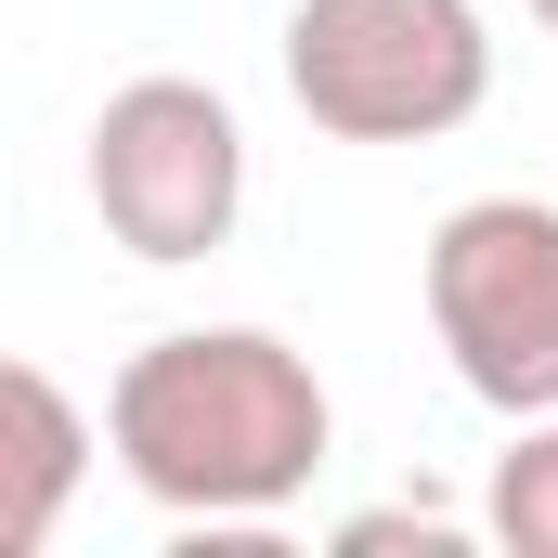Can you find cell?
Returning <instances> with one entry per match:
<instances>
[{
  "label": "cell",
  "mask_w": 558,
  "mask_h": 558,
  "mask_svg": "<svg viewBox=\"0 0 558 558\" xmlns=\"http://www.w3.org/2000/svg\"><path fill=\"white\" fill-rule=\"evenodd\" d=\"M428 338L481 416H558V208L546 195H468L428 221Z\"/></svg>",
  "instance_id": "3957f363"
},
{
  "label": "cell",
  "mask_w": 558,
  "mask_h": 558,
  "mask_svg": "<svg viewBox=\"0 0 558 558\" xmlns=\"http://www.w3.org/2000/svg\"><path fill=\"white\" fill-rule=\"evenodd\" d=\"M286 92L325 143H441L494 105L481 0H299Z\"/></svg>",
  "instance_id": "7a4b0ae2"
},
{
  "label": "cell",
  "mask_w": 558,
  "mask_h": 558,
  "mask_svg": "<svg viewBox=\"0 0 558 558\" xmlns=\"http://www.w3.org/2000/svg\"><path fill=\"white\" fill-rule=\"evenodd\" d=\"M533 13H546V39H558V0H533Z\"/></svg>",
  "instance_id": "ba28073f"
},
{
  "label": "cell",
  "mask_w": 558,
  "mask_h": 558,
  "mask_svg": "<svg viewBox=\"0 0 558 558\" xmlns=\"http://www.w3.org/2000/svg\"><path fill=\"white\" fill-rule=\"evenodd\" d=\"M105 454L182 533H274L338 454V403L274 325H169L105 390Z\"/></svg>",
  "instance_id": "6da1fadb"
},
{
  "label": "cell",
  "mask_w": 558,
  "mask_h": 558,
  "mask_svg": "<svg viewBox=\"0 0 558 558\" xmlns=\"http://www.w3.org/2000/svg\"><path fill=\"white\" fill-rule=\"evenodd\" d=\"M338 558H390V546H416V558H454L468 546V520L441 507V494H390V507H351L338 533H325Z\"/></svg>",
  "instance_id": "52a82bcc"
},
{
  "label": "cell",
  "mask_w": 558,
  "mask_h": 558,
  "mask_svg": "<svg viewBox=\"0 0 558 558\" xmlns=\"http://www.w3.org/2000/svg\"><path fill=\"white\" fill-rule=\"evenodd\" d=\"M78 182L131 260H156V274L221 260L247 221V118L208 78H131V92H105Z\"/></svg>",
  "instance_id": "277c9868"
},
{
  "label": "cell",
  "mask_w": 558,
  "mask_h": 558,
  "mask_svg": "<svg viewBox=\"0 0 558 558\" xmlns=\"http://www.w3.org/2000/svg\"><path fill=\"white\" fill-rule=\"evenodd\" d=\"M92 441L105 428L65 403L52 364H0V558H39L65 533V494L92 481Z\"/></svg>",
  "instance_id": "5b68a950"
},
{
  "label": "cell",
  "mask_w": 558,
  "mask_h": 558,
  "mask_svg": "<svg viewBox=\"0 0 558 558\" xmlns=\"http://www.w3.org/2000/svg\"><path fill=\"white\" fill-rule=\"evenodd\" d=\"M481 533L507 558H558V416H520L494 454V494H481Z\"/></svg>",
  "instance_id": "8992f818"
}]
</instances>
